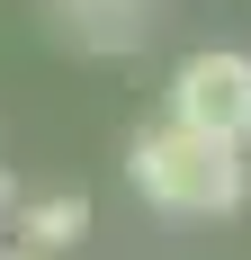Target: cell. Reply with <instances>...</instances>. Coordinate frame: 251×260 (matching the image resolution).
Segmentation results:
<instances>
[{"label":"cell","instance_id":"8992f818","mask_svg":"<svg viewBox=\"0 0 251 260\" xmlns=\"http://www.w3.org/2000/svg\"><path fill=\"white\" fill-rule=\"evenodd\" d=\"M0 207H9V171H0Z\"/></svg>","mask_w":251,"mask_h":260},{"label":"cell","instance_id":"3957f363","mask_svg":"<svg viewBox=\"0 0 251 260\" xmlns=\"http://www.w3.org/2000/svg\"><path fill=\"white\" fill-rule=\"evenodd\" d=\"M9 234H18V251L36 260H63L90 242V198L81 188H36V198H9Z\"/></svg>","mask_w":251,"mask_h":260},{"label":"cell","instance_id":"7a4b0ae2","mask_svg":"<svg viewBox=\"0 0 251 260\" xmlns=\"http://www.w3.org/2000/svg\"><path fill=\"white\" fill-rule=\"evenodd\" d=\"M162 99H171V126L215 135V144L242 153V144H251V54H242V45H198V54L171 72Z\"/></svg>","mask_w":251,"mask_h":260},{"label":"cell","instance_id":"5b68a950","mask_svg":"<svg viewBox=\"0 0 251 260\" xmlns=\"http://www.w3.org/2000/svg\"><path fill=\"white\" fill-rule=\"evenodd\" d=\"M0 260H36V251H18V242H9V251H0Z\"/></svg>","mask_w":251,"mask_h":260},{"label":"cell","instance_id":"6da1fadb","mask_svg":"<svg viewBox=\"0 0 251 260\" xmlns=\"http://www.w3.org/2000/svg\"><path fill=\"white\" fill-rule=\"evenodd\" d=\"M125 180L162 215H233L251 198V161L233 144H215V135H189V126L162 117V126H144L125 144Z\"/></svg>","mask_w":251,"mask_h":260},{"label":"cell","instance_id":"277c9868","mask_svg":"<svg viewBox=\"0 0 251 260\" xmlns=\"http://www.w3.org/2000/svg\"><path fill=\"white\" fill-rule=\"evenodd\" d=\"M54 27H63L81 54H135L152 36V9L144 0H54Z\"/></svg>","mask_w":251,"mask_h":260}]
</instances>
